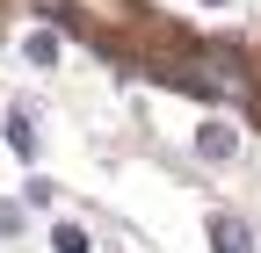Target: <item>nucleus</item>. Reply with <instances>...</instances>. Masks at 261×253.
<instances>
[{
  "label": "nucleus",
  "instance_id": "f257e3e1",
  "mask_svg": "<svg viewBox=\"0 0 261 253\" xmlns=\"http://www.w3.org/2000/svg\"><path fill=\"white\" fill-rule=\"evenodd\" d=\"M189 80H196V87H211V94H225V102H240V94H247V80H240V58H232V51H203Z\"/></svg>",
  "mask_w": 261,
  "mask_h": 253
},
{
  "label": "nucleus",
  "instance_id": "f03ea898",
  "mask_svg": "<svg viewBox=\"0 0 261 253\" xmlns=\"http://www.w3.org/2000/svg\"><path fill=\"white\" fill-rule=\"evenodd\" d=\"M211 246H218V253H261L254 225H247V217H232V210H218V217H211Z\"/></svg>",
  "mask_w": 261,
  "mask_h": 253
},
{
  "label": "nucleus",
  "instance_id": "7ed1b4c3",
  "mask_svg": "<svg viewBox=\"0 0 261 253\" xmlns=\"http://www.w3.org/2000/svg\"><path fill=\"white\" fill-rule=\"evenodd\" d=\"M8 152H15V160H37V116H29V109L8 116Z\"/></svg>",
  "mask_w": 261,
  "mask_h": 253
},
{
  "label": "nucleus",
  "instance_id": "20e7f679",
  "mask_svg": "<svg viewBox=\"0 0 261 253\" xmlns=\"http://www.w3.org/2000/svg\"><path fill=\"white\" fill-rule=\"evenodd\" d=\"M196 152H203V160H232V152H240V138L225 131V123H203V131H196Z\"/></svg>",
  "mask_w": 261,
  "mask_h": 253
},
{
  "label": "nucleus",
  "instance_id": "39448f33",
  "mask_svg": "<svg viewBox=\"0 0 261 253\" xmlns=\"http://www.w3.org/2000/svg\"><path fill=\"white\" fill-rule=\"evenodd\" d=\"M51 253H94V239H87L80 225H58V232H51Z\"/></svg>",
  "mask_w": 261,
  "mask_h": 253
},
{
  "label": "nucleus",
  "instance_id": "423d86ee",
  "mask_svg": "<svg viewBox=\"0 0 261 253\" xmlns=\"http://www.w3.org/2000/svg\"><path fill=\"white\" fill-rule=\"evenodd\" d=\"M29 58H37V66H51V58H58V37H51V29H37V37H29Z\"/></svg>",
  "mask_w": 261,
  "mask_h": 253
},
{
  "label": "nucleus",
  "instance_id": "0eeeda50",
  "mask_svg": "<svg viewBox=\"0 0 261 253\" xmlns=\"http://www.w3.org/2000/svg\"><path fill=\"white\" fill-rule=\"evenodd\" d=\"M15 225H22V210H0V239H8V232H15Z\"/></svg>",
  "mask_w": 261,
  "mask_h": 253
}]
</instances>
